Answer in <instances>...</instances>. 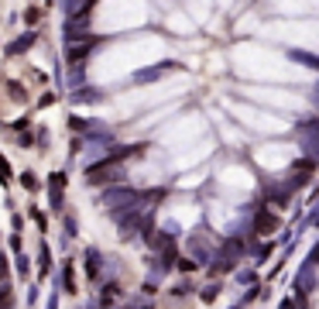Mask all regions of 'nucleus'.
<instances>
[{
  "mask_svg": "<svg viewBox=\"0 0 319 309\" xmlns=\"http://www.w3.org/2000/svg\"><path fill=\"white\" fill-rule=\"evenodd\" d=\"M21 182H24V189H38V182H35V175H31V172H24V175H21Z\"/></svg>",
  "mask_w": 319,
  "mask_h": 309,
  "instance_id": "2",
  "label": "nucleus"
},
{
  "mask_svg": "<svg viewBox=\"0 0 319 309\" xmlns=\"http://www.w3.org/2000/svg\"><path fill=\"white\" fill-rule=\"evenodd\" d=\"M275 224H278V220H275L271 213H261V217H257V224H254V231H257V233H268V231H275Z\"/></svg>",
  "mask_w": 319,
  "mask_h": 309,
  "instance_id": "1",
  "label": "nucleus"
},
{
  "mask_svg": "<svg viewBox=\"0 0 319 309\" xmlns=\"http://www.w3.org/2000/svg\"><path fill=\"white\" fill-rule=\"evenodd\" d=\"M10 303H14V296H10V292H3V296H0V309H7Z\"/></svg>",
  "mask_w": 319,
  "mask_h": 309,
  "instance_id": "3",
  "label": "nucleus"
}]
</instances>
